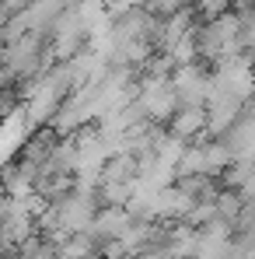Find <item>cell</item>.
<instances>
[{
	"label": "cell",
	"instance_id": "6",
	"mask_svg": "<svg viewBox=\"0 0 255 259\" xmlns=\"http://www.w3.org/2000/svg\"><path fill=\"white\" fill-rule=\"evenodd\" d=\"M171 186H175L185 200L199 203V200H213V193L220 189V179H213V175H175Z\"/></svg>",
	"mask_w": 255,
	"mask_h": 259
},
{
	"label": "cell",
	"instance_id": "2",
	"mask_svg": "<svg viewBox=\"0 0 255 259\" xmlns=\"http://www.w3.org/2000/svg\"><path fill=\"white\" fill-rule=\"evenodd\" d=\"M133 102L140 105L143 119H147V123H158V126H165L168 116L178 109L168 77H136V95H133Z\"/></svg>",
	"mask_w": 255,
	"mask_h": 259
},
{
	"label": "cell",
	"instance_id": "11",
	"mask_svg": "<svg viewBox=\"0 0 255 259\" xmlns=\"http://www.w3.org/2000/svg\"><path fill=\"white\" fill-rule=\"evenodd\" d=\"M116 259H126V256H116Z\"/></svg>",
	"mask_w": 255,
	"mask_h": 259
},
{
	"label": "cell",
	"instance_id": "5",
	"mask_svg": "<svg viewBox=\"0 0 255 259\" xmlns=\"http://www.w3.org/2000/svg\"><path fill=\"white\" fill-rule=\"evenodd\" d=\"M165 130L182 144H196V140L207 137V109L203 105H178L168 116Z\"/></svg>",
	"mask_w": 255,
	"mask_h": 259
},
{
	"label": "cell",
	"instance_id": "4",
	"mask_svg": "<svg viewBox=\"0 0 255 259\" xmlns=\"http://www.w3.org/2000/svg\"><path fill=\"white\" fill-rule=\"evenodd\" d=\"M53 207H56V224H60V231L77 235V231H84L87 224H91V217L98 214L101 203L94 200V193H70V196L56 200Z\"/></svg>",
	"mask_w": 255,
	"mask_h": 259
},
{
	"label": "cell",
	"instance_id": "8",
	"mask_svg": "<svg viewBox=\"0 0 255 259\" xmlns=\"http://www.w3.org/2000/svg\"><path fill=\"white\" fill-rule=\"evenodd\" d=\"M192 11L199 18H217V14H227L231 11V0H189Z\"/></svg>",
	"mask_w": 255,
	"mask_h": 259
},
{
	"label": "cell",
	"instance_id": "10",
	"mask_svg": "<svg viewBox=\"0 0 255 259\" xmlns=\"http://www.w3.org/2000/svg\"><path fill=\"white\" fill-rule=\"evenodd\" d=\"M133 259H171L168 249H143V252H136Z\"/></svg>",
	"mask_w": 255,
	"mask_h": 259
},
{
	"label": "cell",
	"instance_id": "1",
	"mask_svg": "<svg viewBox=\"0 0 255 259\" xmlns=\"http://www.w3.org/2000/svg\"><path fill=\"white\" fill-rule=\"evenodd\" d=\"M234 35H238V14H217V18H203L196 28H192V46H196V60L217 67L224 63L227 56H238L234 53Z\"/></svg>",
	"mask_w": 255,
	"mask_h": 259
},
{
	"label": "cell",
	"instance_id": "9",
	"mask_svg": "<svg viewBox=\"0 0 255 259\" xmlns=\"http://www.w3.org/2000/svg\"><path fill=\"white\" fill-rule=\"evenodd\" d=\"M28 259H56V245H53V242H45V238H42V245H39V249H35V252H32Z\"/></svg>",
	"mask_w": 255,
	"mask_h": 259
},
{
	"label": "cell",
	"instance_id": "7",
	"mask_svg": "<svg viewBox=\"0 0 255 259\" xmlns=\"http://www.w3.org/2000/svg\"><path fill=\"white\" fill-rule=\"evenodd\" d=\"M210 203H213V214L220 217V221H227V224H231V221L238 217V210L245 207V200H241V196H238L234 189H227V186H220V189L213 193Z\"/></svg>",
	"mask_w": 255,
	"mask_h": 259
},
{
	"label": "cell",
	"instance_id": "3",
	"mask_svg": "<svg viewBox=\"0 0 255 259\" xmlns=\"http://www.w3.org/2000/svg\"><path fill=\"white\" fill-rule=\"evenodd\" d=\"M171 91H175V102L178 105H203L207 102V84H210V67L192 60V63H182L171 70Z\"/></svg>",
	"mask_w": 255,
	"mask_h": 259
}]
</instances>
